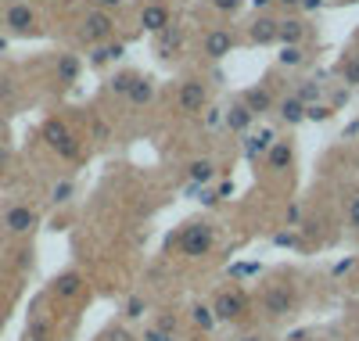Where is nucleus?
<instances>
[{
    "label": "nucleus",
    "instance_id": "393cba45",
    "mask_svg": "<svg viewBox=\"0 0 359 341\" xmlns=\"http://www.w3.org/2000/svg\"><path fill=\"white\" fill-rule=\"evenodd\" d=\"M72 194H76V183L65 180V183H57V187H54L50 201H54V205H65V201H72Z\"/></svg>",
    "mask_w": 359,
    "mask_h": 341
},
{
    "label": "nucleus",
    "instance_id": "72a5a7b5",
    "mask_svg": "<svg viewBox=\"0 0 359 341\" xmlns=\"http://www.w3.org/2000/svg\"><path fill=\"white\" fill-rule=\"evenodd\" d=\"M104 337H108V341H133V337H130L126 330H118V327H111V330H108Z\"/></svg>",
    "mask_w": 359,
    "mask_h": 341
},
{
    "label": "nucleus",
    "instance_id": "412c9836",
    "mask_svg": "<svg viewBox=\"0 0 359 341\" xmlns=\"http://www.w3.org/2000/svg\"><path fill=\"white\" fill-rule=\"evenodd\" d=\"M252 119H255V115H252L245 105H233V108L226 112V126H230V130H248Z\"/></svg>",
    "mask_w": 359,
    "mask_h": 341
},
{
    "label": "nucleus",
    "instance_id": "1a4fd4ad",
    "mask_svg": "<svg viewBox=\"0 0 359 341\" xmlns=\"http://www.w3.org/2000/svg\"><path fill=\"white\" fill-rule=\"evenodd\" d=\"M205 83H198V79H187L184 86H180V108L184 112H201L205 108Z\"/></svg>",
    "mask_w": 359,
    "mask_h": 341
},
{
    "label": "nucleus",
    "instance_id": "b1692460",
    "mask_svg": "<svg viewBox=\"0 0 359 341\" xmlns=\"http://www.w3.org/2000/svg\"><path fill=\"white\" fill-rule=\"evenodd\" d=\"M269 144H273V133H255V137H248L245 154H248V159H259L262 151H269Z\"/></svg>",
    "mask_w": 359,
    "mask_h": 341
},
{
    "label": "nucleus",
    "instance_id": "2eb2a0df",
    "mask_svg": "<svg viewBox=\"0 0 359 341\" xmlns=\"http://www.w3.org/2000/svg\"><path fill=\"white\" fill-rule=\"evenodd\" d=\"M79 72H83V65L76 54H57V83L72 86V83H79Z\"/></svg>",
    "mask_w": 359,
    "mask_h": 341
},
{
    "label": "nucleus",
    "instance_id": "f3484780",
    "mask_svg": "<svg viewBox=\"0 0 359 341\" xmlns=\"http://www.w3.org/2000/svg\"><path fill=\"white\" fill-rule=\"evenodd\" d=\"M277 112H280V119L287 122V126H298V122H306V115H309V108L298 101V98H284Z\"/></svg>",
    "mask_w": 359,
    "mask_h": 341
},
{
    "label": "nucleus",
    "instance_id": "f704fd0d",
    "mask_svg": "<svg viewBox=\"0 0 359 341\" xmlns=\"http://www.w3.org/2000/svg\"><path fill=\"white\" fill-rule=\"evenodd\" d=\"M0 101H11V86H8V79H0Z\"/></svg>",
    "mask_w": 359,
    "mask_h": 341
},
{
    "label": "nucleus",
    "instance_id": "dca6fc26",
    "mask_svg": "<svg viewBox=\"0 0 359 341\" xmlns=\"http://www.w3.org/2000/svg\"><path fill=\"white\" fill-rule=\"evenodd\" d=\"M266 159H269V166H273V169H291L294 151H291L287 140H273V144H269V151H266Z\"/></svg>",
    "mask_w": 359,
    "mask_h": 341
},
{
    "label": "nucleus",
    "instance_id": "c756f323",
    "mask_svg": "<svg viewBox=\"0 0 359 341\" xmlns=\"http://www.w3.org/2000/svg\"><path fill=\"white\" fill-rule=\"evenodd\" d=\"M212 8H216V11H223V15H230V11L241 8V0H212Z\"/></svg>",
    "mask_w": 359,
    "mask_h": 341
},
{
    "label": "nucleus",
    "instance_id": "aec40b11",
    "mask_svg": "<svg viewBox=\"0 0 359 341\" xmlns=\"http://www.w3.org/2000/svg\"><path fill=\"white\" fill-rule=\"evenodd\" d=\"M187 176H191V183L198 187V183H208L216 176V162H208V159H194L191 166H187Z\"/></svg>",
    "mask_w": 359,
    "mask_h": 341
},
{
    "label": "nucleus",
    "instance_id": "f257e3e1",
    "mask_svg": "<svg viewBox=\"0 0 359 341\" xmlns=\"http://www.w3.org/2000/svg\"><path fill=\"white\" fill-rule=\"evenodd\" d=\"M212 244H216V234H212V227L201 223V220L184 223V230H180V237H176V248L184 255H191V259H205L208 252H212Z\"/></svg>",
    "mask_w": 359,
    "mask_h": 341
},
{
    "label": "nucleus",
    "instance_id": "20e7f679",
    "mask_svg": "<svg viewBox=\"0 0 359 341\" xmlns=\"http://www.w3.org/2000/svg\"><path fill=\"white\" fill-rule=\"evenodd\" d=\"M36 212L29 208L25 201H11L8 208H4V215H0V227H4L8 234H15V237H25V234H33L36 230Z\"/></svg>",
    "mask_w": 359,
    "mask_h": 341
},
{
    "label": "nucleus",
    "instance_id": "6ab92c4d",
    "mask_svg": "<svg viewBox=\"0 0 359 341\" xmlns=\"http://www.w3.org/2000/svg\"><path fill=\"white\" fill-rule=\"evenodd\" d=\"M126 98H130V105H151V101H155V83L144 79V76H137Z\"/></svg>",
    "mask_w": 359,
    "mask_h": 341
},
{
    "label": "nucleus",
    "instance_id": "ea45409f",
    "mask_svg": "<svg viewBox=\"0 0 359 341\" xmlns=\"http://www.w3.org/2000/svg\"><path fill=\"white\" fill-rule=\"evenodd\" d=\"M266 4H273V0H255V8H266Z\"/></svg>",
    "mask_w": 359,
    "mask_h": 341
},
{
    "label": "nucleus",
    "instance_id": "37998d69",
    "mask_svg": "<svg viewBox=\"0 0 359 341\" xmlns=\"http://www.w3.org/2000/svg\"><path fill=\"white\" fill-rule=\"evenodd\" d=\"M355 44H359V29H355Z\"/></svg>",
    "mask_w": 359,
    "mask_h": 341
},
{
    "label": "nucleus",
    "instance_id": "0eeeda50",
    "mask_svg": "<svg viewBox=\"0 0 359 341\" xmlns=\"http://www.w3.org/2000/svg\"><path fill=\"white\" fill-rule=\"evenodd\" d=\"M294 309V291L287 288V284H277V288H269L266 295H262V313L266 316H287Z\"/></svg>",
    "mask_w": 359,
    "mask_h": 341
},
{
    "label": "nucleus",
    "instance_id": "58836bf2",
    "mask_svg": "<svg viewBox=\"0 0 359 341\" xmlns=\"http://www.w3.org/2000/svg\"><path fill=\"white\" fill-rule=\"evenodd\" d=\"M237 341H266V337H259V334H248V337H237Z\"/></svg>",
    "mask_w": 359,
    "mask_h": 341
},
{
    "label": "nucleus",
    "instance_id": "79ce46f5",
    "mask_svg": "<svg viewBox=\"0 0 359 341\" xmlns=\"http://www.w3.org/2000/svg\"><path fill=\"white\" fill-rule=\"evenodd\" d=\"M40 4H54V0H40Z\"/></svg>",
    "mask_w": 359,
    "mask_h": 341
},
{
    "label": "nucleus",
    "instance_id": "f8f14e48",
    "mask_svg": "<svg viewBox=\"0 0 359 341\" xmlns=\"http://www.w3.org/2000/svg\"><path fill=\"white\" fill-rule=\"evenodd\" d=\"M233 51V33L230 29H212V33L205 36V54L208 58H223Z\"/></svg>",
    "mask_w": 359,
    "mask_h": 341
},
{
    "label": "nucleus",
    "instance_id": "2f4dec72",
    "mask_svg": "<svg viewBox=\"0 0 359 341\" xmlns=\"http://www.w3.org/2000/svg\"><path fill=\"white\" fill-rule=\"evenodd\" d=\"M348 223L359 230V198H352V201H348Z\"/></svg>",
    "mask_w": 359,
    "mask_h": 341
},
{
    "label": "nucleus",
    "instance_id": "c85d7f7f",
    "mask_svg": "<svg viewBox=\"0 0 359 341\" xmlns=\"http://www.w3.org/2000/svg\"><path fill=\"white\" fill-rule=\"evenodd\" d=\"M144 341H172V330H162V327L155 323L151 330H147V334H144Z\"/></svg>",
    "mask_w": 359,
    "mask_h": 341
},
{
    "label": "nucleus",
    "instance_id": "a878e982",
    "mask_svg": "<svg viewBox=\"0 0 359 341\" xmlns=\"http://www.w3.org/2000/svg\"><path fill=\"white\" fill-rule=\"evenodd\" d=\"M133 79H137V76H130V72H123V76H115V79H111V94H130V86H133Z\"/></svg>",
    "mask_w": 359,
    "mask_h": 341
},
{
    "label": "nucleus",
    "instance_id": "cd10ccee",
    "mask_svg": "<svg viewBox=\"0 0 359 341\" xmlns=\"http://www.w3.org/2000/svg\"><path fill=\"white\" fill-rule=\"evenodd\" d=\"M345 83L348 86H359V58H352L348 65H345Z\"/></svg>",
    "mask_w": 359,
    "mask_h": 341
},
{
    "label": "nucleus",
    "instance_id": "4468645a",
    "mask_svg": "<svg viewBox=\"0 0 359 341\" xmlns=\"http://www.w3.org/2000/svg\"><path fill=\"white\" fill-rule=\"evenodd\" d=\"M241 105H245L252 115H262V112H269V108H273V94H269L266 86H252V90H245Z\"/></svg>",
    "mask_w": 359,
    "mask_h": 341
},
{
    "label": "nucleus",
    "instance_id": "7c9ffc66",
    "mask_svg": "<svg viewBox=\"0 0 359 341\" xmlns=\"http://www.w3.org/2000/svg\"><path fill=\"white\" fill-rule=\"evenodd\" d=\"M140 313H144V298H130V302H126V316H133V320H137Z\"/></svg>",
    "mask_w": 359,
    "mask_h": 341
},
{
    "label": "nucleus",
    "instance_id": "7ed1b4c3",
    "mask_svg": "<svg viewBox=\"0 0 359 341\" xmlns=\"http://www.w3.org/2000/svg\"><path fill=\"white\" fill-rule=\"evenodd\" d=\"M43 140L50 144V151L54 154H62V159H79V144H76V137H72V130L65 126L62 119H47L43 122Z\"/></svg>",
    "mask_w": 359,
    "mask_h": 341
},
{
    "label": "nucleus",
    "instance_id": "9d476101",
    "mask_svg": "<svg viewBox=\"0 0 359 341\" xmlns=\"http://www.w3.org/2000/svg\"><path fill=\"white\" fill-rule=\"evenodd\" d=\"M306 33H309V25L302 22V18H284L280 25H277V40L284 44V47H298L306 40Z\"/></svg>",
    "mask_w": 359,
    "mask_h": 341
},
{
    "label": "nucleus",
    "instance_id": "4be33fe9",
    "mask_svg": "<svg viewBox=\"0 0 359 341\" xmlns=\"http://www.w3.org/2000/svg\"><path fill=\"white\" fill-rule=\"evenodd\" d=\"M79 273H62V276H57V281H54V291L57 295H62V298H72V295H79Z\"/></svg>",
    "mask_w": 359,
    "mask_h": 341
},
{
    "label": "nucleus",
    "instance_id": "a19ab883",
    "mask_svg": "<svg viewBox=\"0 0 359 341\" xmlns=\"http://www.w3.org/2000/svg\"><path fill=\"white\" fill-rule=\"evenodd\" d=\"M4 47H8V44H4V40H0V54H4Z\"/></svg>",
    "mask_w": 359,
    "mask_h": 341
},
{
    "label": "nucleus",
    "instance_id": "a211bd4d",
    "mask_svg": "<svg viewBox=\"0 0 359 341\" xmlns=\"http://www.w3.org/2000/svg\"><path fill=\"white\" fill-rule=\"evenodd\" d=\"M123 44H97L94 47V54H90V65H94V69H104L108 65V61H118V58H123Z\"/></svg>",
    "mask_w": 359,
    "mask_h": 341
},
{
    "label": "nucleus",
    "instance_id": "f03ea898",
    "mask_svg": "<svg viewBox=\"0 0 359 341\" xmlns=\"http://www.w3.org/2000/svg\"><path fill=\"white\" fill-rule=\"evenodd\" d=\"M4 29L11 36H36L40 33V18L33 11V4H25V0H15V4H8L4 11Z\"/></svg>",
    "mask_w": 359,
    "mask_h": 341
},
{
    "label": "nucleus",
    "instance_id": "c9c22d12",
    "mask_svg": "<svg viewBox=\"0 0 359 341\" xmlns=\"http://www.w3.org/2000/svg\"><path fill=\"white\" fill-rule=\"evenodd\" d=\"M302 8L306 11H316V8H323V0H302Z\"/></svg>",
    "mask_w": 359,
    "mask_h": 341
},
{
    "label": "nucleus",
    "instance_id": "5701e85b",
    "mask_svg": "<svg viewBox=\"0 0 359 341\" xmlns=\"http://www.w3.org/2000/svg\"><path fill=\"white\" fill-rule=\"evenodd\" d=\"M191 320L201 327V330H212L219 320H216V313H212V305H194L191 309Z\"/></svg>",
    "mask_w": 359,
    "mask_h": 341
},
{
    "label": "nucleus",
    "instance_id": "6e6552de",
    "mask_svg": "<svg viewBox=\"0 0 359 341\" xmlns=\"http://www.w3.org/2000/svg\"><path fill=\"white\" fill-rule=\"evenodd\" d=\"M158 40H155V54L158 58H165V61H172L180 51H184V29H176V25H165L162 33H155Z\"/></svg>",
    "mask_w": 359,
    "mask_h": 341
},
{
    "label": "nucleus",
    "instance_id": "ddd939ff",
    "mask_svg": "<svg viewBox=\"0 0 359 341\" xmlns=\"http://www.w3.org/2000/svg\"><path fill=\"white\" fill-rule=\"evenodd\" d=\"M277 18H269V15H259L255 22H252V29H248V36H252V44H277Z\"/></svg>",
    "mask_w": 359,
    "mask_h": 341
},
{
    "label": "nucleus",
    "instance_id": "473e14b6",
    "mask_svg": "<svg viewBox=\"0 0 359 341\" xmlns=\"http://www.w3.org/2000/svg\"><path fill=\"white\" fill-rule=\"evenodd\" d=\"M90 4H94V11H111V8L123 4V0H90Z\"/></svg>",
    "mask_w": 359,
    "mask_h": 341
},
{
    "label": "nucleus",
    "instance_id": "e433bc0d",
    "mask_svg": "<svg viewBox=\"0 0 359 341\" xmlns=\"http://www.w3.org/2000/svg\"><path fill=\"white\" fill-rule=\"evenodd\" d=\"M309 119H327V108H309Z\"/></svg>",
    "mask_w": 359,
    "mask_h": 341
},
{
    "label": "nucleus",
    "instance_id": "bb28decb",
    "mask_svg": "<svg viewBox=\"0 0 359 341\" xmlns=\"http://www.w3.org/2000/svg\"><path fill=\"white\" fill-rule=\"evenodd\" d=\"M302 58H306L302 47H284V51H280V61H284V65H302Z\"/></svg>",
    "mask_w": 359,
    "mask_h": 341
},
{
    "label": "nucleus",
    "instance_id": "9b49d317",
    "mask_svg": "<svg viewBox=\"0 0 359 341\" xmlns=\"http://www.w3.org/2000/svg\"><path fill=\"white\" fill-rule=\"evenodd\" d=\"M140 25L147 29V33H162L165 25H172L169 8H165V4H147V8L140 11Z\"/></svg>",
    "mask_w": 359,
    "mask_h": 341
},
{
    "label": "nucleus",
    "instance_id": "423d86ee",
    "mask_svg": "<svg viewBox=\"0 0 359 341\" xmlns=\"http://www.w3.org/2000/svg\"><path fill=\"white\" fill-rule=\"evenodd\" d=\"M212 313H216V320H241L248 313V298L241 291L226 288V291H219L212 298Z\"/></svg>",
    "mask_w": 359,
    "mask_h": 341
},
{
    "label": "nucleus",
    "instance_id": "39448f33",
    "mask_svg": "<svg viewBox=\"0 0 359 341\" xmlns=\"http://www.w3.org/2000/svg\"><path fill=\"white\" fill-rule=\"evenodd\" d=\"M115 36V18L108 15V11H90L86 18H83V25H79V40L83 44H108Z\"/></svg>",
    "mask_w": 359,
    "mask_h": 341
},
{
    "label": "nucleus",
    "instance_id": "4c0bfd02",
    "mask_svg": "<svg viewBox=\"0 0 359 341\" xmlns=\"http://www.w3.org/2000/svg\"><path fill=\"white\" fill-rule=\"evenodd\" d=\"M277 4H284V8H302V0H277Z\"/></svg>",
    "mask_w": 359,
    "mask_h": 341
}]
</instances>
